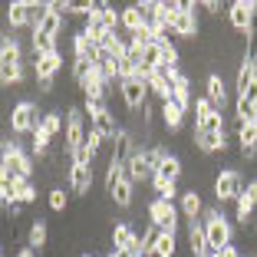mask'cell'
Segmentation results:
<instances>
[{
    "mask_svg": "<svg viewBox=\"0 0 257 257\" xmlns=\"http://www.w3.org/2000/svg\"><path fill=\"white\" fill-rule=\"evenodd\" d=\"M132 188H136V182L125 175V178H122V182L115 185L112 191H109V195H112V201L119 204V208H128V204H132Z\"/></svg>",
    "mask_w": 257,
    "mask_h": 257,
    "instance_id": "27",
    "label": "cell"
},
{
    "mask_svg": "<svg viewBox=\"0 0 257 257\" xmlns=\"http://www.w3.org/2000/svg\"><path fill=\"white\" fill-rule=\"evenodd\" d=\"M50 139H53V136H50V132L43 128V122H40V125L33 128V155H37V159H43V155H46V149H50Z\"/></svg>",
    "mask_w": 257,
    "mask_h": 257,
    "instance_id": "31",
    "label": "cell"
},
{
    "mask_svg": "<svg viewBox=\"0 0 257 257\" xmlns=\"http://www.w3.org/2000/svg\"><path fill=\"white\" fill-rule=\"evenodd\" d=\"M155 175H165V178H172V182H178V178H182V162L175 159V155H168L165 162H162V168Z\"/></svg>",
    "mask_w": 257,
    "mask_h": 257,
    "instance_id": "39",
    "label": "cell"
},
{
    "mask_svg": "<svg viewBox=\"0 0 257 257\" xmlns=\"http://www.w3.org/2000/svg\"><path fill=\"white\" fill-rule=\"evenodd\" d=\"M99 145H102V136H99V132H92V128H89V136H86V149H89L92 155H96V152H99Z\"/></svg>",
    "mask_w": 257,
    "mask_h": 257,
    "instance_id": "46",
    "label": "cell"
},
{
    "mask_svg": "<svg viewBox=\"0 0 257 257\" xmlns=\"http://www.w3.org/2000/svg\"><path fill=\"white\" fill-rule=\"evenodd\" d=\"M162 122H165L168 132H178V128H182V122H185V109L175 106L172 99H168V102H162Z\"/></svg>",
    "mask_w": 257,
    "mask_h": 257,
    "instance_id": "22",
    "label": "cell"
},
{
    "mask_svg": "<svg viewBox=\"0 0 257 257\" xmlns=\"http://www.w3.org/2000/svg\"><path fill=\"white\" fill-rule=\"evenodd\" d=\"M201 7L208 10V14H221V10H224V7H221V4H218V0H204Z\"/></svg>",
    "mask_w": 257,
    "mask_h": 257,
    "instance_id": "49",
    "label": "cell"
},
{
    "mask_svg": "<svg viewBox=\"0 0 257 257\" xmlns=\"http://www.w3.org/2000/svg\"><path fill=\"white\" fill-rule=\"evenodd\" d=\"M63 27V4H50V10H46L43 23L37 27V33H46V37H56Z\"/></svg>",
    "mask_w": 257,
    "mask_h": 257,
    "instance_id": "20",
    "label": "cell"
},
{
    "mask_svg": "<svg viewBox=\"0 0 257 257\" xmlns=\"http://www.w3.org/2000/svg\"><path fill=\"white\" fill-rule=\"evenodd\" d=\"M201 224H204V231H208V244H211V250H221V247L231 244V221L224 218V211L208 208Z\"/></svg>",
    "mask_w": 257,
    "mask_h": 257,
    "instance_id": "3",
    "label": "cell"
},
{
    "mask_svg": "<svg viewBox=\"0 0 257 257\" xmlns=\"http://www.w3.org/2000/svg\"><path fill=\"white\" fill-rule=\"evenodd\" d=\"M0 63H20V43L14 37H4L0 43Z\"/></svg>",
    "mask_w": 257,
    "mask_h": 257,
    "instance_id": "32",
    "label": "cell"
},
{
    "mask_svg": "<svg viewBox=\"0 0 257 257\" xmlns=\"http://www.w3.org/2000/svg\"><path fill=\"white\" fill-rule=\"evenodd\" d=\"M211 257H241L237 254V247H231V244H227V247H221V250H214Z\"/></svg>",
    "mask_w": 257,
    "mask_h": 257,
    "instance_id": "48",
    "label": "cell"
},
{
    "mask_svg": "<svg viewBox=\"0 0 257 257\" xmlns=\"http://www.w3.org/2000/svg\"><path fill=\"white\" fill-rule=\"evenodd\" d=\"M23 79V66L20 63H0V83L4 86H14Z\"/></svg>",
    "mask_w": 257,
    "mask_h": 257,
    "instance_id": "30",
    "label": "cell"
},
{
    "mask_svg": "<svg viewBox=\"0 0 257 257\" xmlns=\"http://www.w3.org/2000/svg\"><path fill=\"white\" fill-rule=\"evenodd\" d=\"M83 112H86V119H89V128H92V132H99L102 139H115V136H119L115 115L109 112V106H106V102H89V99H86Z\"/></svg>",
    "mask_w": 257,
    "mask_h": 257,
    "instance_id": "2",
    "label": "cell"
},
{
    "mask_svg": "<svg viewBox=\"0 0 257 257\" xmlns=\"http://www.w3.org/2000/svg\"><path fill=\"white\" fill-rule=\"evenodd\" d=\"M43 128L50 132V136L63 132V115H60V112H46V115H43Z\"/></svg>",
    "mask_w": 257,
    "mask_h": 257,
    "instance_id": "43",
    "label": "cell"
},
{
    "mask_svg": "<svg viewBox=\"0 0 257 257\" xmlns=\"http://www.w3.org/2000/svg\"><path fill=\"white\" fill-rule=\"evenodd\" d=\"M69 159H73V165H89V162H92V152L83 145V149H76L73 155H69Z\"/></svg>",
    "mask_w": 257,
    "mask_h": 257,
    "instance_id": "45",
    "label": "cell"
},
{
    "mask_svg": "<svg viewBox=\"0 0 257 257\" xmlns=\"http://www.w3.org/2000/svg\"><path fill=\"white\" fill-rule=\"evenodd\" d=\"M17 257H37V250H33V247H23V250H17Z\"/></svg>",
    "mask_w": 257,
    "mask_h": 257,
    "instance_id": "51",
    "label": "cell"
},
{
    "mask_svg": "<svg viewBox=\"0 0 257 257\" xmlns=\"http://www.w3.org/2000/svg\"><path fill=\"white\" fill-rule=\"evenodd\" d=\"M43 122V115H40L37 102L33 99H20L14 106V112H10V128H14V136H27L30 132L33 136V128Z\"/></svg>",
    "mask_w": 257,
    "mask_h": 257,
    "instance_id": "4",
    "label": "cell"
},
{
    "mask_svg": "<svg viewBox=\"0 0 257 257\" xmlns=\"http://www.w3.org/2000/svg\"><path fill=\"white\" fill-rule=\"evenodd\" d=\"M241 99H247V102H254V106H257V79H254V83H250L247 89L241 92Z\"/></svg>",
    "mask_w": 257,
    "mask_h": 257,
    "instance_id": "47",
    "label": "cell"
},
{
    "mask_svg": "<svg viewBox=\"0 0 257 257\" xmlns=\"http://www.w3.org/2000/svg\"><path fill=\"white\" fill-rule=\"evenodd\" d=\"M204 89H208V102H211L218 112H224V106H227V89H224V79H221L218 73H211L208 76V83H204Z\"/></svg>",
    "mask_w": 257,
    "mask_h": 257,
    "instance_id": "17",
    "label": "cell"
},
{
    "mask_svg": "<svg viewBox=\"0 0 257 257\" xmlns=\"http://www.w3.org/2000/svg\"><path fill=\"white\" fill-rule=\"evenodd\" d=\"M234 112H237V125H241V122H254L257 119V106H254V102H247V99H241V96H237V102H234Z\"/></svg>",
    "mask_w": 257,
    "mask_h": 257,
    "instance_id": "37",
    "label": "cell"
},
{
    "mask_svg": "<svg viewBox=\"0 0 257 257\" xmlns=\"http://www.w3.org/2000/svg\"><path fill=\"white\" fill-rule=\"evenodd\" d=\"M7 23L14 30L33 27V4L30 0H14V4H7Z\"/></svg>",
    "mask_w": 257,
    "mask_h": 257,
    "instance_id": "13",
    "label": "cell"
},
{
    "mask_svg": "<svg viewBox=\"0 0 257 257\" xmlns=\"http://www.w3.org/2000/svg\"><path fill=\"white\" fill-rule=\"evenodd\" d=\"M250 214H254V201H250V198H247V191H244V195L237 198V221H241V224H247V221H250Z\"/></svg>",
    "mask_w": 257,
    "mask_h": 257,
    "instance_id": "41",
    "label": "cell"
},
{
    "mask_svg": "<svg viewBox=\"0 0 257 257\" xmlns=\"http://www.w3.org/2000/svg\"><path fill=\"white\" fill-rule=\"evenodd\" d=\"M244 191H247V198L257 204V178H254V182H247V188H244Z\"/></svg>",
    "mask_w": 257,
    "mask_h": 257,
    "instance_id": "50",
    "label": "cell"
},
{
    "mask_svg": "<svg viewBox=\"0 0 257 257\" xmlns=\"http://www.w3.org/2000/svg\"><path fill=\"white\" fill-rule=\"evenodd\" d=\"M125 175H128V172H125V165L112 159V162H109V172H106V191H112L115 185H119L122 178H125Z\"/></svg>",
    "mask_w": 257,
    "mask_h": 257,
    "instance_id": "38",
    "label": "cell"
},
{
    "mask_svg": "<svg viewBox=\"0 0 257 257\" xmlns=\"http://www.w3.org/2000/svg\"><path fill=\"white\" fill-rule=\"evenodd\" d=\"M50 53H60V50H56V37L33 33V56H50Z\"/></svg>",
    "mask_w": 257,
    "mask_h": 257,
    "instance_id": "29",
    "label": "cell"
},
{
    "mask_svg": "<svg viewBox=\"0 0 257 257\" xmlns=\"http://www.w3.org/2000/svg\"><path fill=\"white\" fill-rule=\"evenodd\" d=\"M145 155H149V168H152V172H159L162 162H165L168 155H172V152H165V149H149Z\"/></svg>",
    "mask_w": 257,
    "mask_h": 257,
    "instance_id": "44",
    "label": "cell"
},
{
    "mask_svg": "<svg viewBox=\"0 0 257 257\" xmlns=\"http://www.w3.org/2000/svg\"><path fill=\"white\" fill-rule=\"evenodd\" d=\"M125 172H128V178H132V182H152V168H149V155H145V152H139L136 149V155H132V159H128V165H125Z\"/></svg>",
    "mask_w": 257,
    "mask_h": 257,
    "instance_id": "16",
    "label": "cell"
},
{
    "mask_svg": "<svg viewBox=\"0 0 257 257\" xmlns=\"http://www.w3.org/2000/svg\"><path fill=\"white\" fill-rule=\"evenodd\" d=\"M7 185H14V191H17V204H33V201H37V188H33L30 178H10Z\"/></svg>",
    "mask_w": 257,
    "mask_h": 257,
    "instance_id": "25",
    "label": "cell"
},
{
    "mask_svg": "<svg viewBox=\"0 0 257 257\" xmlns=\"http://www.w3.org/2000/svg\"><path fill=\"white\" fill-rule=\"evenodd\" d=\"M155 257H175V234L172 231H162L159 241H155Z\"/></svg>",
    "mask_w": 257,
    "mask_h": 257,
    "instance_id": "35",
    "label": "cell"
},
{
    "mask_svg": "<svg viewBox=\"0 0 257 257\" xmlns=\"http://www.w3.org/2000/svg\"><path fill=\"white\" fill-rule=\"evenodd\" d=\"M254 79H257V56L247 53V56L241 60V69H237V96H241V92L247 89Z\"/></svg>",
    "mask_w": 257,
    "mask_h": 257,
    "instance_id": "21",
    "label": "cell"
},
{
    "mask_svg": "<svg viewBox=\"0 0 257 257\" xmlns=\"http://www.w3.org/2000/svg\"><path fill=\"white\" fill-rule=\"evenodd\" d=\"M198 7H201V4H188V0L182 4V14L172 20V33H175V37L195 40V33H198V17H195V10Z\"/></svg>",
    "mask_w": 257,
    "mask_h": 257,
    "instance_id": "11",
    "label": "cell"
},
{
    "mask_svg": "<svg viewBox=\"0 0 257 257\" xmlns=\"http://www.w3.org/2000/svg\"><path fill=\"white\" fill-rule=\"evenodd\" d=\"M172 102L175 106H182V109H188L191 106V86H188V76L178 69L175 73V92H172Z\"/></svg>",
    "mask_w": 257,
    "mask_h": 257,
    "instance_id": "23",
    "label": "cell"
},
{
    "mask_svg": "<svg viewBox=\"0 0 257 257\" xmlns=\"http://www.w3.org/2000/svg\"><path fill=\"white\" fill-rule=\"evenodd\" d=\"M86 136H89V119H86L83 109H66V152L73 155L76 149L86 145Z\"/></svg>",
    "mask_w": 257,
    "mask_h": 257,
    "instance_id": "5",
    "label": "cell"
},
{
    "mask_svg": "<svg viewBox=\"0 0 257 257\" xmlns=\"http://www.w3.org/2000/svg\"><path fill=\"white\" fill-rule=\"evenodd\" d=\"M145 27L142 20V10H139V4H128V7H122V30L132 37V33H139Z\"/></svg>",
    "mask_w": 257,
    "mask_h": 257,
    "instance_id": "24",
    "label": "cell"
},
{
    "mask_svg": "<svg viewBox=\"0 0 257 257\" xmlns=\"http://www.w3.org/2000/svg\"><path fill=\"white\" fill-rule=\"evenodd\" d=\"M92 66H96V63H89V60H73V79H76V86H86V83H89Z\"/></svg>",
    "mask_w": 257,
    "mask_h": 257,
    "instance_id": "36",
    "label": "cell"
},
{
    "mask_svg": "<svg viewBox=\"0 0 257 257\" xmlns=\"http://www.w3.org/2000/svg\"><path fill=\"white\" fill-rule=\"evenodd\" d=\"M188 241H191V254L195 257H211V244H208V231H204L201 221H191L188 224Z\"/></svg>",
    "mask_w": 257,
    "mask_h": 257,
    "instance_id": "14",
    "label": "cell"
},
{
    "mask_svg": "<svg viewBox=\"0 0 257 257\" xmlns=\"http://www.w3.org/2000/svg\"><path fill=\"white\" fill-rule=\"evenodd\" d=\"M237 142H241V155L244 159H254L257 155V119L237 125Z\"/></svg>",
    "mask_w": 257,
    "mask_h": 257,
    "instance_id": "15",
    "label": "cell"
},
{
    "mask_svg": "<svg viewBox=\"0 0 257 257\" xmlns=\"http://www.w3.org/2000/svg\"><path fill=\"white\" fill-rule=\"evenodd\" d=\"M119 92H122V102H125V109H145V96H149V83H142L139 76H132V79H122L119 83Z\"/></svg>",
    "mask_w": 257,
    "mask_h": 257,
    "instance_id": "10",
    "label": "cell"
},
{
    "mask_svg": "<svg viewBox=\"0 0 257 257\" xmlns=\"http://www.w3.org/2000/svg\"><path fill=\"white\" fill-rule=\"evenodd\" d=\"M46 201H50V208L53 211H66V204H69V195L63 188H53L50 195H46Z\"/></svg>",
    "mask_w": 257,
    "mask_h": 257,
    "instance_id": "42",
    "label": "cell"
},
{
    "mask_svg": "<svg viewBox=\"0 0 257 257\" xmlns=\"http://www.w3.org/2000/svg\"><path fill=\"white\" fill-rule=\"evenodd\" d=\"M244 188H247V185L241 182V175H237L234 168H227V172H221L218 178H214V198H218V201H237V198L244 195Z\"/></svg>",
    "mask_w": 257,
    "mask_h": 257,
    "instance_id": "8",
    "label": "cell"
},
{
    "mask_svg": "<svg viewBox=\"0 0 257 257\" xmlns=\"http://www.w3.org/2000/svg\"><path fill=\"white\" fill-rule=\"evenodd\" d=\"M152 185H155V191H159V198H165V201H172L175 195H178V188H175L172 178H165V175H152Z\"/></svg>",
    "mask_w": 257,
    "mask_h": 257,
    "instance_id": "34",
    "label": "cell"
},
{
    "mask_svg": "<svg viewBox=\"0 0 257 257\" xmlns=\"http://www.w3.org/2000/svg\"><path fill=\"white\" fill-rule=\"evenodd\" d=\"M195 145L198 152H204V155H211V152H224V132H201V128H195Z\"/></svg>",
    "mask_w": 257,
    "mask_h": 257,
    "instance_id": "19",
    "label": "cell"
},
{
    "mask_svg": "<svg viewBox=\"0 0 257 257\" xmlns=\"http://www.w3.org/2000/svg\"><path fill=\"white\" fill-rule=\"evenodd\" d=\"M69 185H73V195H89L92 188V168L89 165H73L69 168Z\"/></svg>",
    "mask_w": 257,
    "mask_h": 257,
    "instance_id": "18",
    "label": "cell"
},
{
    "mask_svg": "<svg viewBox=\"0 0 257 257\" xmlns=\"http://www.w3.org/2000/svg\"><path fill=\"white\" fill-rule=\"evenodd\" d=\"M149 218H152V224H159L162 231H172L175 234V227H178V208H175L172 201H165V198H155V201L149 204Z\"/></svg>",
    "mask_w": 257,
    "mask_h": 257,
    "instance_id": "9",
    "label": "cell"
},
{
    "mask_svg": "<svg viewBox=\"0 0 257 257\" xmlns=\"http://www.w3.org/2000/svg\"><path fill=\"white\" fill-rule=\"evenodd\" d=\"M63 69V56L50 53V56H33V73H37L40 83H53V76Z\"/></svg>",
    "mask_w": 257,
    "mask_h": 257,
    "instance_id": "12",
    "label": "cell"
},
{
    "mask_svg": "<svg viewBox=\"0 0 257 257\" xmlns=\"http://www.w3.org/2000/svg\"><path fill=\"white\" fill-rule=\"evenodd\" d=\"M33 162L30 155L20 149L17 142L4 145V162H0V182H10V178H30Z\"/></svg>",
    "mask_w": 257,
    "mask_h": 257,
    "instance_id": "1",
    "label": "cell"
},
{
    "mask_svg": "<svg viewBox=\"0 0 257 257\" xmlns=\"http://www.w3.org/2000/svg\"><path fill=\"white\" fill-rule=\"evenodd\" d=\"M227 20L234 27L237 33H254V23H257V4L254 0H234L231 7H227Z\"/></svg>",
    "mask_w": 257,
    "mask_h": 257,
    "instance_id": "6",
    "label": "cell"
},
{
    "mask_svg": "<svg viewBox=\"0 0 257 257\" xmlns=\"http://www.w3.org/2000/svg\"><path fill=\"white\" fill-rule=\"evenodd\" d=\"M106 257H115V254H106Z\"/></svg>",
    "mask_w": 257,
    "mask_h": 257,
    "instance_id": "53",
    "label": "cell"
},
{
    "mask_svg": "<svg viewBox=\"0 0 257 257\" xmlns=\"http://www.w3.org/2000/svg\"><path fill=\"white\" fill-rule=\"evenodd\" d=\"M136 155V149H132V139H128L125 128H119V136H115V162H122V165H128V159Z\"/></svg>",
    "mask_w": 257,
    "mask_h": 257,
    "instance_id": "26",
    "label": "cell"
},
{
    "mask_svg": "<svg viewBox=\"0 0 257 257\" xmlns=\"http://www.w3.org/2000/svg\"><path fill=\"white\" fill-rule=\"evenodd\" d=\"M159 50H162V66H175V69H178V50H175L172 40L159 43Z\"/></svg>",
    "mask_w": 257,
    "mask_h": 257,
    "instance_id": "40",
    "label": "cell"
},
{
    "mask_svg": "<svg viewBox=\"0 0 257 257\" xmlns=\"http://www.w3.org/2000/svg\"><path fill=\"white\" fill-rule=\"evenodd\" d=\"M195 128H201V132H224V119L208 102V96L195 99Z\"/></svg>",
    "mask_w": 257,
    "mask_h": 257,
    "instance_id": "7",
    "label": "cell"
},
{
    "mask_svg": "<svg viewBox=\"0 0 257 257\" xmlns=\"http://www.w3.org/2000/svg\"><path fill=\"white\" fill-rule=\"evenodd\" d=\"M46 237H50V234H46V221L37 218V221L30 224V247H33V250L46 247Z\"/></svg>",
    "mask_w": 257,
    "mask_h": 257,
    "instance_id": "33",
    "label": "cell"
},
{
    "mask_svg": "<svg viewBox=\"0 0 257 257\" xmlns=\"http://www.w3.org/2000/svg\"><path fill=\"white\" fill-rule=\"evenodd\" d=\"M79 257H92V254H79Z\"/></svg>",
    "mask_w": 257,
    "mask_h": 257,
    "instance_id": "52",
    "label": "cell"
},
{
    "mask_svg": "<svg viewBox=\"0 0 257 257\" xmlns=\"http://www.w3.org/2000/svg\"><path fill=\"white\" fill-rule=\"evenodd\" d=\"M182 214H185V218H191V221H195L198 214H201V195H198L195 188L182 195Z\"/></svg>",
    "mask_w": 257,
    "mask_h": 257,
    "instance_id": "28",
    "label": "cell"
}]
</instances>
